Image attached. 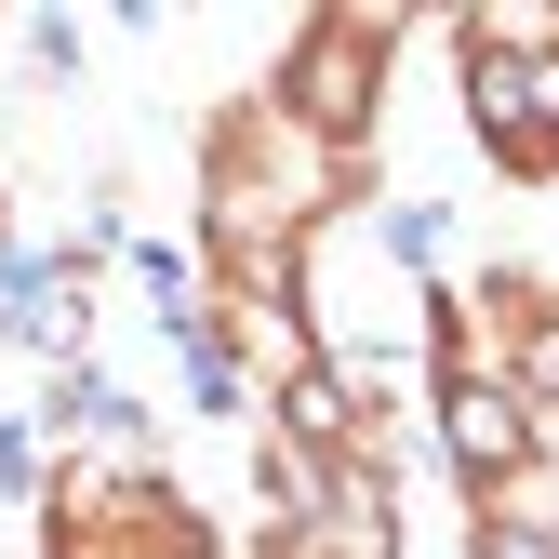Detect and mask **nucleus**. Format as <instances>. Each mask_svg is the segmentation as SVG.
Returning <instances> with one entry per match:
<instances>
[{
    "mask_svg": "<svg viewBox=\"0 0 559 559\" xmlns=\"http://www.w3.org/2000/svg\"><path fill=\"white\" fill-rule=\"evenodd\" d=\"M453 453H466V466H520V413H507L493 386H466V400H453Z\"/></svg>",
    "mask_w": 559,
    "mask_h": 559,
    "instance_id": "f257e3e1",
    "label": "nucleus"
}]
</instances>
